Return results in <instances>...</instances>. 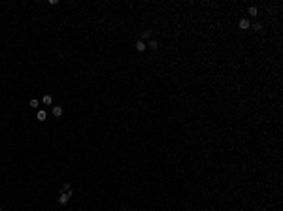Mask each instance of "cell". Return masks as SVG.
Segmentation results:
<instances>
[{
	"instance_id": "cell-8",
	"label": "cell",
	"mask_w": 283,
	"mask_h": 211,
	"mask_svg": "<svg viewBox=\"0 0 283 211\" xmlns=\"http://www.w3.org/2000/svg\"><path fill=\"white\" fill-rule=\"evenodd\" d=\"M63 192H70V194H74V190H72V185H70V183H64V187H63Z\"/></svg>"
},
{
	"instance_id": "cell-7",
	"label": "cell",
	"mask_w": 283,
	"mask_h": 211,
	"mask_svg": "<svg viewBox=\"0 0 283 211\" xmlns=\"http://www.w3.org/2000/svg\"><path fill=\"white\" fill-rule=\"evenodd\" d=\"M142 40H151V30H147V28H145L144 32H142Z\"/></svg>"
},
{
	"instance_id": "cell-12",
	"label": "cell",
	"mask_w": 283,
	"mask_h": 211,
	"mask_svg": "<svg viewBox=\"0 0 283 211\" xmlns=\"http://www.w3.org/2000/svg\"><path fill=\"white\" fill-rule=\"evenodd\" d=\"M253 28H255V30H262V23H255Z\"/></svg>"
},
{
	"instance_id": "cell-3",
	"label": "cell",
	"mask_w": 283,
	"mask_h": 211,
	"mask_svg": "<svg viewBox=\"0 0 283 211\" xmlns=\"http://www.w3.org/2000/svg\"><path fill=\"white\" fill-rule=\"evenodd\" d=\"M145 47H147V44H145L144 40H138V42H136V51H145Z\"/></svg>"
},
{
	"instance_id": "cell-9",
	"label": "cell",
	"mask_w": 283,
	"mask_h": 211,
	"mask_svg": "<svg viewBox=\"0 0 283 211\" xmlns=\"http://www.w3.org/2000/svg\"><path fill=\"white\" fill-rule=\"evenodd\" d=\"M147 47H151V49H157V47H159V42H157V40H149V42H147Z\"/></svg>"
},
{
	"instance_id": "cell-1",
	"label": "cell",
	"mask_w": 283,
	"mask_h": 211,
	"mask_svg": "<svg viewBox=\"0 0 283 211\" xmlns=\"http://www.w3.org/2000/svg\"><path fill=\"white\" fill-rule=\"evenodd\" d=\"M72 196H74V194H70V192H60V196H58V200H57V202L60 204V206H64V204H66V202H68V200H70Z\"/></svg>"
},
{
	"instance_id": "cell-4",
	"label": "cell",
	"mask_w": 283,
	"mask_h": 211,
	"mask_svg": "<svg viewBox=\"0 0 283 211\" xmlns=\"http://www.w3.org/2000/svg\"><path fill=\"white\" fill-rule=\"evenodd\" d=\"M247 15H251V17H257V15H259V9H257L255 6H249V8H247Z\"/></svg>"
},
{
	"instance_id": "cell-13",
	"label": "cell",
	"mask_w": 283,
	"mask_h": 211,
	"mask_svg": "<svg viewBox=\"0 0 283 211\" xmlns=\"http://www.w3.org/2000/svg\"><path fill=\"white\" fill-rule=\"evenodd\" d=\"M0 211H2V207H0Z\"/></svg>"
},
{
	"instance_id": "cell-11",
	"label": "cell",
	"mask_w": 283,
	"mask_h": 211,
	"mask_svg": "<svg viewBox=\"0 0 283 211\" xmlns=\"http://www.w3.org/2000/svg\"><path fill=\"white\" fill-rule=\"evenodd\" d=\"M38 106H40V100L32 98V100H30V108H38Z\"/></svg>"
},
{
	"instance_id": "cell-5",
	"label": "cell",
	"mask_w": 283,
	"mask_h": 211,
	"mask_svg": "<svg viewBox=\"0 0 283 211\" xmlns=\"http://www.w3.org/2000/svg\"><path fill=\"white\" fill-rule=\"evenodd\" d=\"M42 102H44L45 106H51V104H53V96H51V94H44V98H42Z\"/></svg>"
},
{
	"instance_id": "cell-10",
	"label": "cell",
	"mask_w": 283,
	"mask_h": 211,
	"mask_svg": "<svg viewBox=\"0 0 283 211\" xmlns=\"http://www.w3.org/2000/svg\"><path fill=\"white\" fill-rule=\"evenodd\" d=\"M36 117H38V121H45V117H47V113H45V111H44V109H40V111H38V115H36Z\"/></svg>"
},
{
	"instance_id": "cell-2",
	"label": "cell",
	"mask_w": 283,
	"mask_h": 211,
	"mask_svg": "<svg viewBox=\"0 0 283 211\" xmlns=\"http://www.w3.org/2000/svg\"><path fill=\"white\" fill-rule=\"evenodd\" d=\"M240 28H242V30H245V28H249L251 27V23H249V19H240Z\"/></svg>"
},
{
	"instance_id": "cell-6",
	"label": "cell",
	"mask_w": 283,
	"mask_h": 211,
	"mask_svg": "<svg viewBox=\"0 0 283 211\" xmlns=\"http://www.w3.org/2000/svg\"><path fill=\"white\" fill-rule=\"evenodd\" d=\"M63 115V108L60 106H53V117H60Z\"/></svg>"
}]
</instances>
